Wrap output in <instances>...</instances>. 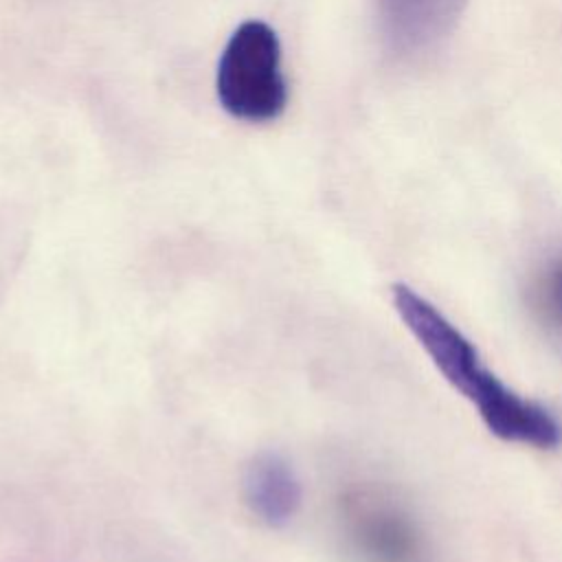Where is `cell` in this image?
Segmentation results:
<instances>
[{
    "label": "cell",
    "mask_w": 562,
    "mask_h": 562,
    "mask_svg": "<svg viewBox=\"0 0 562 562\" xmlns=\"http://www.w3.org/2000/svg\"><path fill=\"white\" fill-rule=\"evenodd\" d=\"M217 99L235 119H277L288 101L277 33L257 20L235 29L217 64Z\"/></svg>",
    "instance_id": "2"
},
{
    "label": "cell",
    "mask_w": 562,
    "mask_h": 562,
    "mask_svg": "<svg viewBox=\"0 0 562 562\" xmlns=\"http://www.w3.org/2000/svg\"><path fill=\"white\" fill-rule=\"evenodd\" d=\"M241 487L248 509L268 527H285L301 507V483L279 452H257L246 465Z\"/></svg>",
    "instance_id": "5"
},
{
    "label": "cell",
    "mask_w": 562,
    "mask_h": 562,
    "mask_svg": "<svg viewBox=\"0 0 562 562\" xmlns=\"http://www.w3.org/2000/svg\"><path fill=\"white\" fill-rule=\"evenodd\" d=\"M538 307L558 325H562V261L547 270L536 288Z\"/></svg>",
    "instance_id": "6"
},
{
    "label": "cell",
    "mask_w": 562,
    "mask_h": 562,
    "mask_svg": "<svg viewBox=\"0 0 562 562\" xmlns=\"http://www.w3.org/2000/svg\"><path fill=\"white\" fill-rule=\"evenodd\" d=\"M468 0H378L382 35L395 53H419L443 40Z\"/></svg>",
    "instance_id": "4"
},
{
    "label": "cell",
    "mask_w": 562,
    "mask_h": 562,
    "mask_svg": "<svg viewBox=\"0 0 562 562\" xmlns=\"http://www.w3.org/2000/svg\"><path fill=\"white\" fill-rule=\"evenodd\" d=\"M345 536L362 562H428L424 536L408 509L380 487L342 498Z\"/></svg>",
    "instance_id": "3"
},
{
    "label": "cell",
    "mask_w": 562,
    "mask_h": 562,
    "mask_svg": "<svg viewBox=\"0 0 562 562\" xmlns=\"http://www.w3.org/2000/svg\"><path fill=\"white\" fill-rule=\"evenodd\" d=\"M393 305L437 371L472 402L492 435L538 450H553L562 443V426L551 411L505 386L481 362L474 342L426 296L395 283Z\"/></svg>",
    "instance_id": "1"
}]
</instances>
